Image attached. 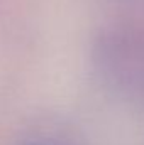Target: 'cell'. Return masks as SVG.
I'll list each match as a JSON object with an SVG mask.
<instances>
[{
  "label": "cell",
  "mask_w": 144,
  "mask_h": 145,
  "mask_svg": "<svg viewBox=\"0 0 144 145\" xmlns=\"http://www.w3.org/2000/svg\"><path fill=\"white\" fill-rule=\"evenodd\" d=\"M90 59L102 84L114 95L144 103V32L127 24H112L97 32Z\"/></svg>",
  "instance_id": "6da1fadb"
},
{
  "label": "cell",
  "mask_w": 144,
  "mask_h": 145,
  "mask_svg": "<svg viewBox=\"0 0 144 145\" xmlns=\"http://www.w3.org/2000/svg\"><path fill=\"white\" fill-rule=\"evenodd\" d=\"M22 145H58V144L46 142V140H27V142H24Z\"/></svg>",
  "instance_id": "7a4b0ae2"
}]
</instances>
